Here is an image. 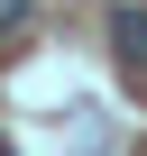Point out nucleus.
<instances>
[{"label":"nucleus","instance_id":"1","mask_svg":"<svg viewBox=\"0 0 147 156\" xmlns=\"http://www.w3.org/2000/svg\"><path fill=\"white\" fill-rule=\"evenodd\" d=\"M110 55H120L129 73H147V9H129V0L110 9Z\"/></svg>","mask_w":147,"mask_h":156},{"label":"nucleus","instance_id":"2","mask_svg":"<svg viewBox=\"0 0 147 156\" xmlns=\"http://www.w3.org/2000/svg\"><path fill=\"white\" fill-rule=\"evenodd\" d=\"M9 28H28V0H0V37H9Z\"/></svg>","mask_w":147,"mask_h":156}]
</instances>
